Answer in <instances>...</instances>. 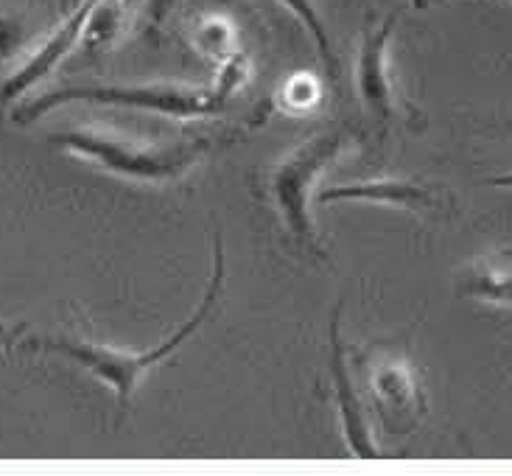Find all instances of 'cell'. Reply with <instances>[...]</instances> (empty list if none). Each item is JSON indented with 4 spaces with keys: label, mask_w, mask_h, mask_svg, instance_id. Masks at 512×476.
Instances as JSON below:
<instances>
[{
    "label": "cell",
    "mask_w": 512,
    "mask_h": 476,
    "mask_svg": "<svg viewBox=\"0 0 512 476\" xmlns=\"http://www.w3.org/2000/svg\"><path fill=\"white\" fill-rule=\"evenodd\" d=\"M339 199H359V202H378V205H395V208H429L434 196L429 188L412 180H373L359 185H336L319 191V202H339Z\"/></svg>",
    "instance_id": "30bf717a"
},
{
    "label": "cell",
    "mask_w": 512,
    "mask_h": 476,
    "mask_svg": "<svg viewBox=\"0 0 512 476\" xmlns=\"http://www.w3.org/2000/svg\"><path fill=\"white\" fill-rule=\"evenodd\" d=\"M177 6V0H149V9H146V17H149V23L154 28L163 26L166 23V17L171 14V9Z\"/></svg>",
    "instance_id": "5bb4252c"
},
{
    "label": "cell",
    "mask_w": 512,
    "mask_h": 476,
    "mask_svg": "<svg viewBox=\"0 0 512 476\" xmlns=\"http://www.w3.org/2000/svg\"><path fill=\"white\" fill-rule=\"evenodd\" d=\"M370 390H373L381 415L392 420L417 415L423 406L420 381L406 359H392V356L375 359L373 370H370Z\"/></svg>",
    "instance_id": "ba28073f"
},
{
    "label": "cell",
    "mask_w": 512,
    "mask_h": 476,
    "mask_svg": "<svg viewBox=\"0 0 512 476\" xmlns=\"http://www.w3.org/2000/svg\"><path fill=\"white\" fill-rule=\"evenodd\" d=\"M347 143L345 132H319L314 138L300 143L289 157H283L269 174V191L275 199L280 219L286 230L305 250L319 252V238L311 219V188L317 177L342 154Z\"/></svg>",
    "instance_id": "277c9868"
},
{
    "label": "cell",
    "mask_w": 512,
    "mask_h": 476,
    "mask_svg": "<svg viewBox=\"0 0 512 476\" xmlns=\"http://www.w3.org/2000/svg\"><path fill=\"white\" fill-rule=\"evenodd\" d=\"M121 20H124V0H98L82 34L87 48H101L115 40Z\"/></svg>",
    "instance_id": "7c38bea8"
},
{
    "label": "cell",
    "mask_w": 512,
    "mask_h": 476,
    "mask_svg": "<svg viewBox=\"0 0 512 476\" xmlns=\"http://www.w3.org/2000/svg\"><path fill=\"white\" fill-rule=\"evenodd\" d=\"M247 59L244 54H233L224 59L222 76L216 90H191L182 84H104V87H65L48 96L31 101L26 110L17 112V121H34L42 112L62 107L68 101H98V104H118V107H135V110H152L171 118H202L216 115L224 101L236 93V87L244 82Z\"/></svg>",
    "instance_id": "7a4b0ae2"
},
{
    "label": "cell",
    "mask_w": 512,
    "mask_h": 476,
    "mask_svg": "<svg viewBox=\"0 0 512 476\" xmlns=\"http://www.w3.org/2000/svg\"><path fill=\"white\" fill-rule=\"evenodd\" d=\"M286 9L297 14V20L303 23L305 31L311 34V40L317 45L319 56H322V65H325V73H328V79L333 84L339 82V59H336V51H333V42L331 34H328V28L322 23V17H319L317 6H314V0H280Z\"/></svg>",
    "instance_id": "8fae6325"
},
{
    "label": "cell",
    "mask_w": 512,
    "mask_h": 476,
    "mask_svg": "<svg viewBox=\"0 0 512 476\" xmlns=\"http://www.w3.org/2000/svg\"><path fill=\"white\" fill-rule=\"evenodd\" d=\"M196 40L202 45V51L219 56V59H230V54H227V48L233 42V28H230V23L213 17V20H208L205 26L199 28V37Z\"/></svg>",
    "instance_id": "4fadbf2b"
},
{
    "label": "cell",
    "mask_w": 512,
    "mask_h": 476,
    "mask_svg": "<svg viewBox=\"0 0 512 476\" xmlns=\"http://www.w3.org/2000/svg\"><path fill=\"white\" fill-rule=\"evenodd\" d=\"M457 286L459 294L512 306V252L496 250L479 255L462 269Z\"/></svg>",
    "instance_id": "9c48e42d"
},
{
    "label": "cell",
    "mask_w": 512,
    "mask_h": 476,
    "mask_svg": "<svg viewBox=\"0 0 512 476\" xmlns=\"http://www.w3.org/2000/svg\"><path fill=\"white\" fill-rule=\"evenodd\" d=\"M490 185H499V188H512V174H504V177H493V180H487Z\"/></svg>",
    "instance_id": "9a60e30c"
},
{
    "label": "cell",
    "mask_w": 512,
    "mask_h": 476,
    "mask_svg": "<svg viewBox=\"0 0 512 476\" xmlns=\"http://www.w3.org/2000/svg\"><path fill=\"white\" fill-rule=\"evenodd\" d=\"M224 283V250L222 238L216 236V247H213V275H210L208 289L202 303L194 311L191 320L182 322V328H177V334H171L166 342H160L157 348L143 350H121L112 348V345H98V342H84V339H65V336H26V339H17L12 348L17 350H45V353H59L70 362L82 364L84 370H90L98 381H104L107 387H112L118 406L124 409L132 395L138 390L140 378L152 370L154 364H160L166 356L177 353V350L191 339V334L199 331V325L208 320L210 308L216 303V294L222 289Z\"/></svg>",
    "instance_id": "6da1fadb"
},
{
    "label": "cell",
    "mask_w": 512,
    "mask_h": 476,
    "mask_svg": "<svg viewBox=\"0 0 512 476\" xmlns=\"http://www.w3.org/2000/svg\"><path fill=\"white\" fill-rule=\"evenodd\" d=\"M395 20L398 14H389L378 26L364 31L359 65H356V87H359L361 101L381 126H387L395 115V87H392V73H389V37H392Z\"/></svg>",
    "instance_id": "5b68a950"
},
{
    "label": "cell",
    "mask_w": 512,
    "mask_h": 476,
    "mask_svg": "<svg viewBox=\"0 0 512 476\" xmlns=\"http://www.w3.org/2000/svg\"><path fill=\"white\" fill-rule=\"evenodd\" d=\"M339 322H342V303L333 308L331 314V378L336 404H339V418H342V432H345V440L353 457L375 460L381 454L375 448L373 429H370V420H367V412H364V404H361L359 390H356V384L350 378Z\"/></svg>",
    "instance_id": "8992f818"
},
{
    "label": "cell",
    "mask_w": 512,
    "mask_h": 476,
    "mask_svg": "<svg viewBox=\"0 0 512 476\" xmlns=\"http://www.w3.org/2000/svg\"><path fill=\"white\" fill-rule=\"evenodd\" d=\"M54 143L79 154L84 160H93L112 174L146 182L177 180L202 154V143L152 146V143L121 138V135L101 132V129H68V132L54 135Z\"/></svg>",
    "instance_id": "3957f363"
},
{
    "label": "cell",
    "mask_w": 512,
    "mask_h": 476,
    "mask_svg": "<svg viewBox=\"0 0 512 476\" xmlns=\"http://www.w3.org/2000/svg\"><path fill=\"white\" fill-rule=\"evenodd\" d=\"M96 3L98 0H82V3L73 9V14H70L62 26L56 28L40 51L31 56L26 65L17 70L9 82L3 84V98H17L20 93L31 90L34 84L42 82V79H45V76H48V73L62 62V59H65V54H68L70 48L82 40L84 26H87V20H90V12L96 9Z\"/></svg>",
    "instance_id": "52a82bcc"
}]
</instances>
